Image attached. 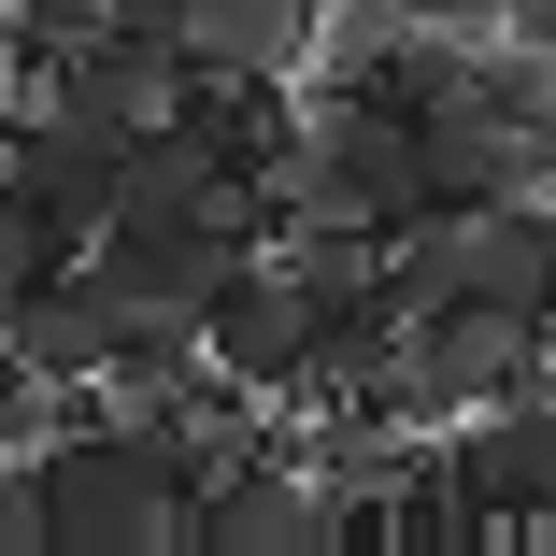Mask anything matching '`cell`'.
Listing matches in <instances>:
<instances>
[{
	"label": "cell",
	"mask_w": 556,
	"mask_h": 556,
	"mask_svg": "<svg viewBox=\"0 0 556 556\" xmlns=\"http://www.w3.org/2000/svg\"><path fill=\"white\" fill-rule=\"evenodd\" d=\"M29 457H43V528H58V556H172V542H186V485H172V457H157V428L58 414Z\"/></svg>",
	"instance_id": "1"
},
{
	"label": "cell",
	"mask_w": 556,
	"mask_h": 556,
	"mask_svg": "<svg viewBox=\"0 0 556 556\" xmlns=\"http://www.w3.org/2000/svg\"><path fill=\"white\" fill-rule=\"evenodd\" d=\"M243 243H257V186H229V200H115L72 257L115 286L129 314H200L214 286L243 271Z\"/></svg>",
	"instance_id": "2"
},
{
	"label": "cell",
	"mask_w": 556,
	"mask_h": 556,
	"mask_svg": "<svg viewBox=\"0 0 556 556\" xmlns=\"http://www.w3.org/2000/svg\"><path fill=\"white\" fill-rule=\"evenodd\" d=\"M129 129L143 115H86V100H15L0 115V186H15L58 243H86L100 214L129 200Z\"/></svg>",
	"instance_id": "3"
},
{
	"label": "cell",
	"mask_w": 556,
	"mask_h": 556,
	"mask_svg": "<svg viewBox=\"0 0 556 556\" xmlns=\"http://www.w3.org/2000/svg\"><path fill=\"white\" fill-rule=\"evenodd\" d=\"M514 371H528V328H514V314L414 300V314L386 328V386H400V428H414V442H428V428H457V414H485Z\"/></svg>",
	"instance_id": "4"
},
{
	"label": "cell",
	"mask_w": 556,
	"mask_h": 556,
	"mask_svg": "<svg viewBox=\"0 0 556 556\" xmlns=\"http://www.w3.org/2000/svg\"><path fill=\"white\" fill-rule=\"evenodd\" d=\"M314 328H328V300H314V286H300L271 243H243V271L200 300V357L286 414V400H300V357H314Z\"/></svg>",
	"instance_id": "5"
},
{
	"label": "cell",
	"mask_w": 556,
	"mask_h": 556,
	"mask_svg": "<svg viewBox=\"0 0 556 556\" xmlns=\"http://www.w3.org/2000/svg\"><path fill=\"white\" fill-rule=\"evenodd\" d=\"M115 343H129V300L100 286L86 257H43L15 300H0V357H15V371H43V386H86Z\"/></svg>",
	"instance_id": "6"
},
{
	"label": "cell",
	"mask_w": 556,
	"mask_h": 556,
	"mask_svg": "<svg viewBox=\"0 0 556 556\" xmlns=\"http://www.w3.org/2000/svg\"><path fill=\"white\" fill-rule=\"evenodd\" d=\"M300 58H314V0H172V72L300 86Z\"/></svg>",
	"instance_id": "7"
},
{
	"label": "cell",
	"mask_w": 556,
	"mask_h": 556,
	"mask_svg": "<svg viewBox=\"0 0 556 556\" xmlns=\"http://www.w3.org/2000/svg\"><path fill=\"white\" fill-rule=\"evenodd\" d=\"M0 556H58V528H43V457H0Z\"/></svg>",
	"instance_id": "8"
},
{
	"label": "cell",
	"mask_w": 556,
	"mask_h": 556,
	"mask_svg": "<svg viewBox=\"0 0 556 556\" xmlns=\"http://www.w3.org/2000/svg\"><path fill=\"white\" fill-rule=\"evenodd\" d=\"M43 257H72V243H58V229H43V214H29V200H15V186H0V300H15V286H29V271H43Z\"/></svg>",
	"instance_id": "9"
},
{
	"label": "cell",
	"mask_w": 556,
	"mask_h": 556,
	"mask_svg": "<svg viewBox=\"0 0 556 556\" xmlns=\"http://www.w3.org/2000/svg\"><path fill=\"white\" fill-rule=\"evenodd\" d=\"M386 15H400V29H442V43H485L500 0H386Z\"/></svg>",
	"instance_id": "10"
},
{
	"label": "cell",
	"mask_w": 556,
	"mask_h": 556,
	"mask_svg": "<svg viewBox=\"0 0 556 556\" xmlns=\"http://www.w3.org/2000/svg\"><path fill=\"white\" fill-rule=\"evenodd\" d=\"M15 100H29V29L0 15V115H15Z\"/></svg>",
	"instance_id": "11"
}]
</instances>
